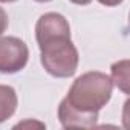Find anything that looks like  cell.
Listing matches in <instances>:
<instances>
[{"label":"cell","mask_w":130,"mask_h":130,"mask_svg":"<svg viewBox=\"0 0 130 130\" xmlns=\"http://www.w3.org/2000/svg\"><path fill=\"white\" fill-rule=\"evenodd\" d=\"M113 83L109 75L92 71L80 75L71 86L66 101L83 115L98 116V112L109 103Z\"/></svg>","instance_id":"2"},{"label":"cell","mask_w":130,"mask_h":130,"mask_svg":"<svg viewBox=\"0 0 130 130\" xmlns=\"http://www.w3.org/2000/svg\"><path fill=\"white\" fill-rule=\"evenodd\" d=\"M35 2H38V3H46V2H51V0H35Z\"/></svg>","instance_id":"11"},{"label":"cell","mask_w":130,"mask_h":130,"mask_svg":"<svg viewBox=\"0 0 130 130\" xmlns=\"http://www.w3.org/2000/svg\"><path fill=\"white\" fill-rule=\"evenodd\" d=\"M98 2L101 5H104V6H118V5H121L124 2V0H98Z\"/></svg>","instance_id":"8"},{"label":"cell","mask_w":130,"mask_h":130,"mask_svg":"<svg viewBox=\"0 0 130 130\" xmlns=\"http://www.w3.org/2000/svg\"><path fill=\"white\" fill-rule=\"evenodd\" d=\"M2 3H12V2H17V0H0Z\"/></svg>","instance_id":"10"},{"label":"cell","mask_w":130,"mask_h":130,"mask_svg":"<svg viewBox=\"0 0 130 130\" xmlns=\"http://www.w3.org/2000/svg\"><path fill=\"white\" fill-rule=\"evenodd\" d=\"M128 68H130V63L128 60H121L118 63L112 64V83L113 86H116L119 90H122L125 95L130 92L128 84H130V75H128Z\"/></svg>","instance_id":"6"},{"label":"cell","mask_w":130,"mask_h":130,"mask_svg":"<svg viewBox=\"0 0 130 130\" xmlns=\"http://www.w3.org/2000/svg\"><path fill=\"white\" fill-rule=\"evenodd\" d=\"M69 2H72L74 5H89L90 2H92V0H69Z\"/></svg>","instance_id":"9"},{"label":"cell","mask_w":130,"mask_h":130,"mask_svg":"<svg viewBox=\"0 0 130 130\" xmlns=\"http://www.w3.org/2000/svg\"><path fill=\"white\" fill-rule=\"evenodd\" d=\"M17 93L14 87L0 84V124L9 119L17 110Z\"/></svg>","instance_id":"5"},{"label":"cell","mask_w":130,"mask_h":130,"mask_svg":"<svg viewBox=\"0 0 130 130\" xmlns=\"http://www.w3.org/2000/svg\"><path fill=\"white\" fill-rule=\"evenodd\" d=\"M29 60V49L19 37L0 38V72L15 74L25 69Z\"/></svg>","instance_id":"3"},{"label":"cell","mask_w":130,"mask_h":130,"mask_svg":"<svg viewBox=\"0 0 130 130\" xmlns=\"http://www.w3.org/2000/svg\"><path fill=\"white\" fill-rule=\"evenodd\" d=\"M8 14L5 12V9L3 8H0V37L3 35V32L6 31V28H8Z\"/></svg>","instance_id":"7"},{"label":"cell","mask_w":130,"mask_h":130,"mask_svg":"<svg viewBox=\"0 0 130 130\" xmlns=\"http://www.w3.org/2000/svg\"><path fill=\"white\" fill-rule=\"evenodd\" d=\"M40 61L44 71L55 78H69L77 72L80 55L71 40V26L58 12L43 14L35 25Z\"/></svg>","instance_id":"1"},{"label":"cell","mask_w":130,"mask_h":130,"mask_svg":"<svg viewBox=\"0 0 130 130\" xmlns=\"http://www.w3.org/2000/svg\"><path fill=\"white\" fill-rule=\"evenodd\" d=\"M58 119L64 128H92L96 125L98 116L83 115L77 112L64 98L58 106Z\"/></svg>","instance_id":"4"}]
</instances>
